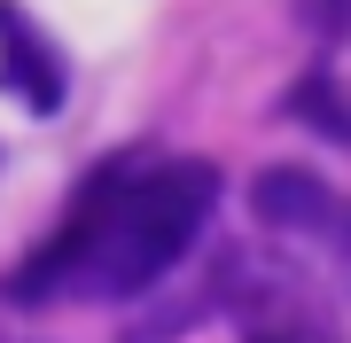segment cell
Segmentation results:
<instances>
[{"label": "cell", "mask_w": 351, "mask_h": 343, "mask_svg": "<svg viewBox=\"0 0 351 343\" xmlns=\"http://www.w3.org/2000/svg\"><path fill=\"white\" fill-rule=\"evenodd\" d=\"M211 211H219V164H195V156L156 172L110 164L78 188L47 250L8 273V296L16 305H47V296L133 305L203 242Z\"/></svg>", "instance_id": "cell-1"}, {"label": "cell", "mask_w": 351, "mask_h": 343, "mask_svg": "<svg viewBox=\"0 0 351 343\" xmlns=\"http://www.w3.org/2000/svg\"><path fill=\"white\" fill-rule=\"evenodd\" d=\"M0 94L24 117H63V102H71V63L16 0H0Z\"/></svg>", "instance_id": "cell-2"}, {"label": "cell", "mask_w": 351, "mask_h": 343, "mask_svg": "<svg viewBox=\"0 0 351 343\" xmlns=\"http://www.w3.org/2000/svg\"><path fill=\"white\" fill-rule=\"evenodd\" d=\"M250 211H258V227H274V234H328V227H343L336 188H328L320 172H304V164L258 172L250 179Z\"/></svg>", "instance_id": "cell-3"}, {"label": "cell", "mask_w": 351, "mask_h": 343, "mask_svg": "<svg viewBox=\"0 0 351 343\" xmlns=\"http://www.w3.org/2000/svg\"><path fill=\"white\" fill-rule=\"evenodd\" d=\"M289 117H304L313 133L328 140H351V94H336V78H297V94H289Z\"/></svg>", "instance_id": "cell-4"}]
</instances>
